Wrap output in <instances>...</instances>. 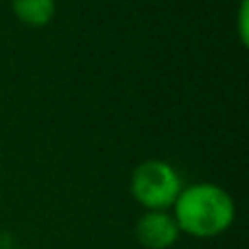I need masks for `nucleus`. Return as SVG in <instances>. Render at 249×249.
<instances>
[{"instance_id": "f257e3e1", "label": "nucleus", "mask_w": 249, "mask_h": 249, "mask_svg": "<svg viewBox=\"0 0 249 249\" xmlns=\"http://www.w3.org/2000/svg\"><path fill=\"white\" fill-rule=\"evenodd\" d=\"M171 214L181 234L208 241L225 234L234 225L236 201L223 186L212 181H195L181 188Z\"/></svg>"}, {"instance_id": "f03ea898", "label": "nucleus", "mask_w": 249, "mask_h": 249, "mask_svg": "<svg viewBox=\"0 0 249 249\" xmlns=\"http://www.w3.org/2000/svg\"><path fill=\"white\" fill-rule=\"evenodd\" d=\"M181 188V175L166 160H144L129 177V193L142 210H171Z\"/></svg>"}, {"instance_id": "7ed1b4c3", "label": "nucleus", "mask_w": 249, "mask_h": 249, "mask_svg": "<svg viewBox=\"0 0 249 249\" xmlns=\"http://www.w3.org/2000/svg\"><path fill=\"white\" fill-rule=\"evenodd\" d=\"M133 232L144 249H171L181 236L171 210H144L138 216Z\"/></svg>"}, {"instance_id": "20e7f679", "label": "nucleus", "mask_w": 249, "mask_h": 249, "mask_svg": "<svg viewBox=\"0 0 249 249\" xmlns=\"http://www.w3.org/2000/svg\"><path fill=\"white\" fill-rule=\"evenodd\" d=\"M13 16L31 29H42L53 22L57 13V0H11Z\"/></svg>"}, {"instance_id": "39448f33", "label": "nucleus", "mask_w": 249, "mask_h": 249, "mask_svg": "<svg viewBox=\"0 0 249 249\" xmlns=\"http://www.w3.org/2000/svg\"><path fill=\"white\" fill-rule=\"evenodd\" d=\"M249 0H241L238 2V11H236V31H238V39L243 46H247L249 42Z\"/></svg>"}, {"instance_id": "423d86ee", "label": "nucleus", "mask_w": 249, "mask_h": 249, "mask_svg": "<svg viewBox=\"0 0 249 249\" xmlns=\"http://www.w3.org/2000/svg\"><path fill=\"white\" fill-rule=\"evenodd\" d=\"M238 2H241V0H238Z\"/></svg>"}]
</instances>
